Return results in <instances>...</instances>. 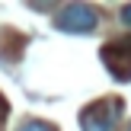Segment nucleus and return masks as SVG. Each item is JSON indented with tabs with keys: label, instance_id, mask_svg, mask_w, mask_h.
Here are the masks:
<instances>
[{
	"label": "nucleus",
	"instance_id": "nucleus-2",
	"mask_svg": "<svg viewBox=\"0 0 131 131\" xmlns=\"http://www.w3.org/2000/svg\"><path fill=\"white\" fill-rule=\"evenodd\" d=\"M125 112V102L118 96L112 99H96L80 112V131H115L118 118Z\"/></svg>",
	"mask_w": 131,
	"mask_h": 131
},
{
	"label": "nucleus",
	"instance_id": "nucleus-4",
	"mask_svg": "<svg viewBox=\"0 0 131 131\" xmlns=\"http://www.w3.org/2000/svg\"><path fill=\"white\" fill-rule=\"evenodd\" d=\"M16 131H54V128H51L48 122H42V118H26Z\"/></svg>",
	"mask_w": 131,
	"mask_h": 131
},
{
	"label": "nucleus",
	"instance_id": "nucleus-3",
	"mask_svg": "<svg viewBox=\"0 0 131 131\" xmlns=\"http://www.w3.org/2000/svg\"><path fill=\"white\" fill-rule=\"evenodd\" d=\"M99 58H102V64L109 67V74H112L115 80H122V83L131 80V35L106 42L102 51H99Z\"/></svg>",
	"mask_w": 131,
	"mask_h": 131
},
{
	"label": "nucleus",
	"instance_id": "nucleus-7",
	"mask_svg": "<svg viewBox=\"0 0 131 131\" xmlns=\"http://www.w3.org/2000/svg\"><path fill=\"white\" fill-rule=\"evenodd\" d=\"M128 131H131V125H128Z\"/></svg>",
	"mask_w": 131,
	"mask_h": 131
},
{
	"label": "nucleus",
	"instance_id": "nucleus-5",
	"mask_svg": "<svg viewBox=\"0 0 131 131\" xmlns=\"http://www.w3.org/2000/svg\"><path fill=\"white\" fill-rule=\"evenodd\" d=\"M118 19H122V23H125L128 29H131V3H125V6L118 10Z\"/></svg>",
	"mask_w": 131,
	"mask_h": 131
},
{
	"label": "nucleus",
	"instance_id": "nucleus-1",
	"mask_svg": "<svg viewBox=\"0 0 131 131\" xmlns=\"http://www.w3.org/2000/svg\"><path fill=\"white\" fill-rule=\"evenodd\" d=\"M54 29L67 35H90L99 29V13L90 3H64L54 13Z\"/></svg>",
	"mask_w": 131,
	"mask_h": 131
},
{
	"label": "nucleus",
	"instance_id": "nucleus-6",
	"mask_svg": "<svg viewBox=\"0 0 131 131\" xmlns=\"http://www.w3.org/2000/svg\"><path fill=\"white\" fill-rule=\"evenodd\" d=\"M0 109H3V102H0Z\"/></svg>",
	"mask_w": 131,
	"mask_h": 131
}]
</instances>
